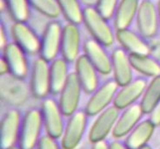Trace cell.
<instances>
[{
	"label": "cell",
	"mask_w": 160,
	"mask_h": 149,
	"mask_svg": "<svg viewBox=\"0 0 160 149\" xmlns=\"http://www.w3.org/2000/svg\"><path fill=\"white\" fill-rule=\"evenodd\" d=\"M83 23L92 38L99 42L104 47L112 46L115 41V34L109 24L108 19L103 16L96 7L87 6L84 8Z\"/></svg>",
	"instance_id": "obj_1"
},
{
	"label": "cell",
	"mask_w": 160,
	"mask_h": 149,
	"mask_svg": "<svg viewBox=\"0 0 160 149\" xmlns=\"http://www.w3.org/2000/svg\"><path fill=\"white\" fill-rule=\"evenodd\" d=\"M44 127L41 110L29 109L22 118L18 145L21 149H35Z\"/></svg>",
	"instance_id": "obj_2"
},
{
	"label": "cell",
	"mask_w": 160,
	"mask_h": 149,
	"mask_svg": "<svg viewBox=\"0 0 160 149\" xmlns=\"http://www.w3.org/2000/svg\"><path fill=\"white\" fill-rule=\"evenodd\" d=\"M40 110L46 133L56 139L62 137L65 124L64 114L61 110L58 101L52 97H46L42 101Z\"/></svg>",
	"instance_id": "obj_3"
},
{
	"label": "cell",
	"mask_w": 160,
	"mask_h": 149,
	"mask_svg": "<svg viewBox=\"0 0 160 149\" xmlns=\"http://www.w3.org/2000/svg\"><path fill=\"white\" fill-rule=\"evenodd\" d=\"M119 85L114 79L106 81L104 84L92 93L85 105L84 111L88 116H95L113 103L114 98L118 90Z\"/></svg>",
	"instance_id": "obj_4"
},
{
	"label": "cell",
	"mask_w": 160,
	"mask_h": 149,
	"mask_svg": "<svg viewBox=\"0 0 160 149\" xmlns=\"http://www.w3.org/2000/svg\"><path fill=\"white\" fill-rule=\"evenodd\" d=\"M88 117L84 110H78L69 116L61 137L63 149H75L79 145L86 131Z\"/></svg>",
	"instance_id": "obj_5"
},
{
	"label": "cell",
	"mask_w": 160,
	"mask_h": 149,
	"mask_svg": "<svg viewBox=\"0 0 160 149\" xmlns=\"http://www.w3.org/2000/svg\"><path fill=\"white\" fill-rule=\"evenodd\" d=\"M137 25L138 32L145 39L156 36L158 31L159 18L158 7L151 0H142L137 14Z\"/></svg>",
	"instance_id": "obj_6"
},
{
	"label": "cell",
	"mask_w": 160,
	"mask_h": 149,
	"mask_svg": "<svg viewBox=\"0 0 160 149\" xmlns=\"http://www.w3.org/2000/svg\"><path fill=\"white\" fill-rule=\"evenodd\" d=\"M62 25L58 21L52 20L44 29L41 38L40 57L51 63L61 52V42L63 34Z\"/></svg>",
	"instance_id": "obj_7"
},
{
	"label": "cell",
	"mask_w": 160,
	"mask_h": 149,
	"mask_svg": "<svg viewBox=\"0 0 160 149\" xmlns=\"http://www.w3.org/2000/svg\"><path fill=\"white\" fill-rule=\"evenodd\" d=\"M82 90L83 88L76 72L70 73L66 83L60 92L58 100L60 108L64 116H71L78 111Z\"/></svg>",
	"instance_id": "obj_8"
},
{
	"label": "cell",
	"mask_w": 160,
	"mask_h": 149,
	"mask_svg": "<svg viewBox=\"0 0 160 149\" xmlns=\"http://www.w3.org/2000/svg\"><path fill=\"white\" fill-rule=\"evenodd\" d=\"M30 86L33 96L38 99H44L51 94L50 64L43 57H39L33 63Z\"/></svg>",
	"instance_id": "obj_9"
},
{
	"label": "cell",
	"mask_w": 160,
	"mask_h": 149,
	"mask_svg": "<svg viewBox=\"0 0 160 149\" xmlns=\"http://www.w3.org/2000/svg\"><path fill=\"white\" fill-rule=\"evenodd\" d=\"M23 115L17 109L8 110L0 123V147L7 149L18 144Z\"/></svg>",
	"instance_id": "obj_10"
},
{
	"label": "cell",
	"mask_w": 160,
	"mask_h": 149,
	"mask_svg": "<svg viewBox=\"0 0 160 149\" xmlns=\"http://www.w3.org/2000/svg\"><path fill=\"white\" fill-rule=\"evenodd\" d=\"M119 115L120 109L114 105L110 106L98 114L89 131V141L95 143L105 140V138L112 133Z\"/></svg>",
	"instance_id": "obj_11"
},
{
	"label": "cell",
	"mask_w": 160,
	"mask_h": 149,
	"mask_svg": "<svg viewBox=\"0 0 160 149\" xmlns=\"http://www.w3.org/2000/svg\"><path fill=\"white\" fill-rule=\"evenodd\" d=\"M14 42L30 56L40 54L41 39L26 22H15L12 26Z\"/></svg>",
	"instance_id": "obj_12"
},
{
	"label": "cell",
	"mask_w": 160,
	"mask_h": 149,
	"mask_svg": "<svg viewBox=\"0 0 160 149\" xmlns=\"http://www.w3.org/2000/svg\"><path fill=\"white\" fill-rule=\"evenodd\" d=\"M147 81L144 78L138 77L129 82L128 84L120 87L113 101V105L120 110H124L142 98L146 87Z\"/></svg>",
	"instance_id": "obj_13"
},
{
	"label": "cell",
	"mask_w": 160,
	"mask_h": 149,
	"mask_svg": "<svg viewBox=\"0 0 160 149\" xmlns=\"http://www.w3.org/2000/svg\"><path fill=\"white\" fill-rule=\"evenodd\" d=\"M83 49L84 55L88 57L99 74L107 76L112 72V56H109L104 45L94 38H89L84 42Z\"/></svg>",
	"instance_id": "obj_14"
},
{
	"label": "cell",
	"mask_w": 160,
	"mask_h": 149,
	"mask_svg": "<svg viewBox=\"0 0 160 149\" xmlns=\"http://www.w3.org/2000/svg\"><path fill=\"white\" fill-rule=\"evenodd\" d=\"M3 56L9 65L10 73L18 79L27 77L29 70L27 54L15 42L9 43L3 49Z\"/></svg>",
	"instance_id": "obj_15"
},
{
	"label": "cell",
	"mask_w": 160,
	"mask_h": 149,
	"mask_svg": "<svg viewBox=\"0 0 160 149\" xmlns=\"http://www.w3.org/2000/svg\"><path fill=\"white\" fill-rule=\"evenodd\" d=\"M81 33L78 24L68 23L63 28L61 55L68 63L76 62L80 56Z\"/></svg>",
	"instance_id": "obj_16"
},
{
	"label": "cell",
	"mask_w": 160,
	"mask_h": 149,
	"mask_svg": "<svg viewBox=\"0 0 160 149\" xmlns=\"http://www.w3.org/2000/svg\"><path fill=\"white\" fill-rule=\"evenodd\" d=\"M144 114L139 103L132 104L124 109L120 114L112 130V136L115 139L126 137L132 129L139 123Z\"/></svg>",
	"instance_id": "obj_17"
},
{
	"label": "cell",
	"mask_w": 160,
	"mask_h": 149,
	"mask_svg": "<svg viewBox=\"0 0 160 149\" xmlns=\"http://www.w3.org/2000/svg\"><path fill=\"white\" fill-rule=\"evenodd\" d=\"M112 64L113 79L119 87L128 84L133 80L132 65L129 54L124 48H116L112 53Z\"/></svg>",
	"instance_id": "obj_18"
},
{
	"label": "cell",
	"mask_w": 160,
	"mask_h": 149,
	"mask_svg": "<svg viewBox=\"0 0 160 149\" xmlns=\"http://www.w3.org/2000/svg\"><path fill=\"white\" fill-rule=\"evenodd\" d=\"M76 74L86 94H92L98 88V69L84 54L80 55L76 60Z\"/></svg>",
	"instance_id": "obj_19"
},
{
	"label": "cell",
	"mask_w": 160,
	"mask_h": 149,
	"mask_svg": "<svg viewBox=\"0 0 160 149\" xmlns=\"http://www.w3.org/2000/svg\"><path fill=\"white\" fill-rule=\"evenodd\" d=\"M116 38L121 46L129 53L150 55L151 48L145 38L129 28L118 30Z\"/></svg>",
	"instance_id": "obj_20"
},
{
	"label": "cell",
	"mask_w": 160,
	"mask_h": 149,
	"mask_svg": "<svg viewBox=\"0 0 160 149\" xmlns=\"http://www.w3.org/2000/svg\"><path fill=\"white\" fill-rule=\"evenodd\" d=\"M155 128L156 126L149 118L140 121L139 123L125 137V145L130 149H139L147 145L154 133Z\"/></svg>",
	"instance_id": "obj_21"
},
{
	"label": "cell",
	"mask_w": 160,
	"mask_h": 149,
	"mask_svg": "<svg viewBox=\"0 0 160 149\" xmlns=\"http://www.w3.org/2000/svg\"><path fill=\"white\" fill-rule=\"evenodd\" d=\"M139 0H120L114 14V27L118 30L127 29L137 17Z\"/></svg>",
	"instance_id": "obj_22"
},
{
	"label": "cell",
	"mask_w": 160,
	"mask_h": 149,
	"mask_svg": "<svg viewBox=\"0 0 160 149\" xmlns=\"http://www.w3.org/2000/svg\"><path fill=\"white\" fill-rule=\"evenodd\" d=\"M68 62L64 57H57L50 64L51 94L59 95L69 77Z\"/></svg>",
	"instance_id": "obj_23"
},
{
	"label": "cell",
	"mask_w": 160,
	"mask_h": 149,
	"mask_svg": "<svg viewBox=\"0 0 160 149\" xmlns=\"http://www.w3.org/2000/svg\"><path fill=\"white\" fill-rule=\"evenodd\" d=\"M132 68L145 77H156L160 76V63L150 55L129 53Z\"/></svg>",
	"instance_id": "obj_24"
},
{
	"label": "cell",
	"mask_w": 160,
	"mask_h": 149,
	"mask_svg": "<svg viewBox=\"0 0 160 149\" xmlns=\"http://www.w3.org/2000/svg\"><path fill=\"white\" fill-rule=\"evenodd\" d=\"M160 101V76L153 77L144 90L139 104L144 114H150Z\"/></svg>",
	"instance_id": "obj_25"
},
{
	"label": "cell",
	"mask_w": 160,
	"mask_h": 149,
	"mask_svg": "<svg viewBox=\"0 0 160 149\" xmlns=\"http://www.w3.org/2000/svg\"><path fill=\"white\" fill-rule=\"evenodd\" d=\"M59 5L61 14L68 23L78 24L83 23L84 9L78 0H57Z\"/></svg>",
	"instance_id": "obj_26"
},
{
	"label": "cell",
	"mask_w": 160,
	"mask_h": 149,
	"mask_svg": "<svg viewBox=\"0 0 160 149\" xmlns=\"http://www.w3.org/2000/svg\"><path fill=\"white\" fill-rule=\"evenodd\" d=\"M6 8L15 22H26L30 16L29 0H5Z\"/></svg>",
	"instance_id": "obj_27"
},
{
	"label": "cell",
	"mask_w": 160,
	"mask_h": 149,
	"mask_svg": "<svg viewBox=\"0 0 160 149\" xmlns=\"http://www.w3.org/2000/svg\"><path fill=\"white\" fill-rule=\"evenodd\" d=\"M31 6L36 11L50 18H58L61 14L57 0H29Z\"/></svg>",
	"instance_id": "obj_28"
},
{
	"label": "cell",
	"mask_w": 160,
	"mask_h": 149,
	"mask_svg": "<svg viewBox=\"0 0 160 149\" xmlns=\"http://www.w3.org/2000/svg\"><path fill=\"white\" fill-rule=\"evenodd\" d=\"M119 2L120 0H98L96 8L102 16L109 20L114 16Z\"/></svg>",
	"instance_id": "obj_29"
},
{
	"label": "cell",
	"mask_w": 160,
	"mask_h": 149,
	"mask_svg": "<svg viewBox=\"0 0 160 149\" xmlns=\"http://www.w3.org/2000/svg\"><path fill=\"white\" fill-rule=\"evenodd\" d=\"M36 149H63V147L58 142V139L45 133L39 139Z\"/></svg>",
	"instance_id": "obj_30"
},
{
	"label": "cell",
	"mask_w": 160,
	"mask_h": 149,
	"mask_svg": "<svg viewBox=\"0 0 160 149\" xmlns=\"http://www.w3.org/2000/svg\"><path fill=\"white\" fill-rule=\"evenodd\" d=\"M149 119L154 123V125L156 127L160 126V101L155 107V109L152 110V113L150 114Z\"/></svg>",
	"instance_id": "obj_31"
},
{
	"label": "cell",
	"mask_w": 160,
	"mask_h": 149,
	"mask_svg": "<svg viewBox=\"0 0 160 149\" xmlns=\"http://www.w3.org/2000/svg\"><path fill=\"white\" fill-rule=\"evenodd\" d=\"M8 44L6 30H5L4 24H0V47H1V49H3Z\"/></svg>",
	"instance_id": "obj_32"
},
{
	"label": "cell",
	"mask_w": 160,
	"mask_h": 149,
	"mask_svg": "<svg viewBox=\"0 0 160 149\" xmlns=\"http://www.w3.org/2000/svg\"><path fill=\"white\" fill-rule=\"evenodd\" d=\"M109 144H110V148L111 149H130L127 146L125 145L124 141L123 142V141H119L118 139H116L115 141H112Z\"/></svg>",
	"instance_id": "obj_33"
},
{
	"label": "cell",
	"mask_w": 160,
	"mask_h": 149,
	"mask_svg": "<svg viewBox=\"0 0 160 149\" xmlns=\"http://www.w3.org/2000/svg\"><path fill=\"white\" fill-rule=\"evenodd\" d=\"M7 73H10V69H9V65L7 63L6 60L4 59V57H1L0 59V74L3 76L5 75Z\"/></svg>",
	"instance_id": "obj_34"
},
{
	"label": "cell",
	"mask_w": 160,
	"mask_h": 149,
	"mask_svg": "<svg viewBox=\"0 0 160 149\" xmlns=\"http://www.w3.org/2000/svg\"><path fill=\"white\" fill-rule=\"evenodd\" d=\"M92 149H111L110 144H108L105 140L104 141H97L95 143H92Z\"/></svg>",
	"instance_id": "obj_35"
},
{
	"label": "cell",
	"mask_w": 160,
	"mask_h": 149,
	"mask_svg": "<svg viewBox=\"0 0 160 149\" xmlns=\"http://www.w3.org/2000/svg\"><path fill=\"white\" fill-rule=\"evenodd\" d=\"M4 9H7L6 8L5 0H0V10H1V12H3Z\"/></svg>",
	"instance_id": "obj_36"
},
{
	"label": "cell",
	"mask_w": 160,
	"mask_h": 149,
	"mask_svg": "<svg viewBox=\"0 0 160 149\" xmlns=\"http://www.w3.org/2000/svg\"><path fill=\"white\" fill-rule=\"evenodd\" d=\"M157 7H158V18H159V26H160V0H158V5H157Z\"/></svg>",
	"instance_id": "obj_37"
},
{
	"label": "cell",
	"mask_w": 160,
	"mask_h": 149,
	"mask_svg": "<svg viewBox=\"0 0 160 149\" xmlns=\"http://www.w3.org/2000/svg\"><path fill=\"white\" fill-rule=\"evenodd\" d=\"M139 149H153V148H152L151 146L147 144V145H145V146H144V147H141V148H139Z\"/></svg>",
	"instance_id": "obj_38"
},
{
	"label": "cell",
	"mask_w": 160,
	"mask_h": 149,
	"mask_svg": "<svg viewBox=\"0 0 160 149\" xmlns=\"http://www.w3.org/2000/svg\"><path fill=\"white\" fill-rule=\"evenodd\" d=\"M7 149H21V148H20L19 146L17 144V145L12 146V147H9V148H7Z\"/></svg>",
	"instance_id": "obj_39"
},
{
	"label": "cell",
	"mask_w": 160,
	"mask_h": 149,
	"mask_svg": "<svg viewBox=\"0 0 160 149\" xmlns=\"http://www.w3.org/2000/svg\"><path fill=\"white\" fill-rule=\"evenodd\" d=\"M159 149H160V148H159Z\"/></svg>",
	"instance_id": "obj_40"
}]
</instances>
